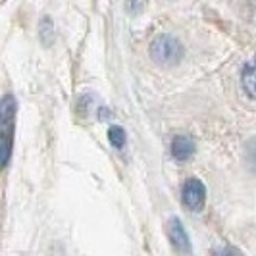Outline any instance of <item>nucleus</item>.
I'll use <instances>...</instances> for the list:
<instances>
[{"label": "nucleus", "instance_id": "nucleus-1", "mask_svg": "<svg viewBox=\"0 0 256 256\" xmlns=\"http://www.w3.org/2000/svg\"><path fill=\"white\" fill-rule=\"evenodd\" d=\"M150 56L162 66H176L183 58V46L178 38L160 35L150 42Z\"/></svg>", "mask_w": 256, "mask_h": 256}, {"label": "nucleus", "instance_id": "nucleus-2", "mask_svg": "<svg viewBox=\"0 0 256 256\" xmlns=\"http://www.w3.org/2000/svg\"><path fill=\"white\" fill-rule=\"evenodd\" d=\"M0 116H2V148H4V160L2 164L8 166L10 156H12V137H14V120H16V98L12 94H6L2 100V108H0Z\"/></svg>", "mask_w": 256, "mask_h": 256}, {"label": "nucleus", "instance_id": "nucleus-3", "mask_svg": "<svg viewBox=\"0 0 256 256\" xmlns=\"http://www.w3.org/2000/svg\"><path fill=\"white\" fill-rule=\"evenodd\" d=\"M181 194H183V204L187 206L191 212H200L202 210L206 200V187L200 180L191 178V180L185 181Z\"/></svg>", "mask_w": 256, "mask_h": 256}, {"label": "nucleus", "instance_id": "nucleus-4", "mask_svg": "<svg viewBox=\"0 0 256 256\" xmlns=\"http://www.w3.org/2000/svg\"><path fill=\"white\" fill-rule=\"evenodd\" d=\"M170 239H172V243L178 250L191 252L189 237H187V233H185V230H183V226H181V222L178 218H172V222H170Z\"/></svg>", "mask_w": 256, "mask_h": 256}, {"label": "nucleus", "instance_id": "nucleus-5", "mask_svg": "<svg viewBox=\"0 0 256 256\" xmlns=\"http://www.w3.org/2000/svg\"><path fill=\"white\" fill-rule=\"evenodd\" d=\"M194 152V142H192L191 137H187V135H178L174 142H172V154H174V158L176 160H180V162H185V160H189Z\"/></svg>", "mask_w": 256, "mask_h": 256}, {"label": "nucleus", "instance_id": "nucleus-6", "mask_svg": "<svg viewBox=\"0 0 256 256\" xmlns=\"http://www.w3.org/2000/svg\"><path fill=\"white\" fill-rule=\"evenodd\" d=\"M243 87L246 94L256 100V54L243 68Z\"/></svg>", "mask_w": 256, "mask_h": 256}, {"label": "nucleus", "instance_id": "nucleus-7", "mask_svg": "<svg viewBox=\"0 0 256 256\" xmlns=\"http://www.w3.org/2000/svg\"><path fill=\"white\" fill-rule=\"evenodd\" d=\"M108 141L112 142V146H116V148H122L126 144V131L118 126L110 128L108 129Z\"/></svg>", "mask_w": 256, "mask_h": 256}]
</instances>
